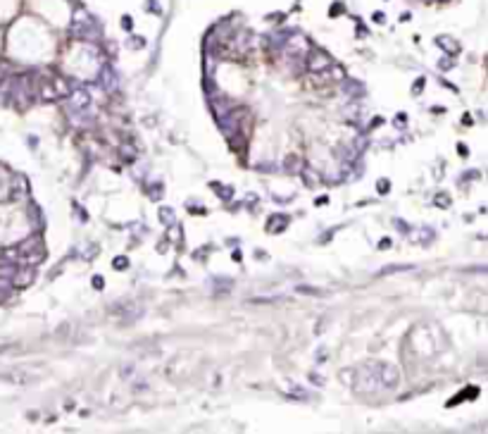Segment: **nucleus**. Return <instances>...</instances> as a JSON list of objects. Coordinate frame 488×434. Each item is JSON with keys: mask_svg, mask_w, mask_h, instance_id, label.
Listing matches in <instances>:
<instances>
[{"mask_svg": "<svg viewBox=\"0 0 488 434\" xmlns=\"http://www.w3.org/2000/svg\"><path fill=\"white\" fill-rule=\"evenodd\" d=\"M17 255L24 258L29 265H39V262H43V258H46V248H43L41 237H29L26 241H22L19 248H17Z\"/></svg>", "mask_w": 488, "mask_h": 434, "instance_id": "f257e3e1", "label": "nucleus"}, {"mask_svg": "<svg viewBox=\"0 0 488 434\" xmlns=\"http://www.w3.org/2000/svg\"><path fill=\"white\" fill-rule=\"evenodd\" d=\"M331 64H333V60L329 57V53H324V50H312V53H310V60H307V70L322 74V72L329 70Z\"/></svg>", "mask_w": 488, "mask_h": 434, "instance_id": "f03ea898", "label": "nucleus"}, {"mask_svg": "<svg viewBox=\"0 0 488 434\" xmlns=\"http://www.w3.org/2000/svg\"><path fill=\"white\" fill-rule=\"evenodd\" d=\"M69 108L71 110H77V112H84L88 110V105H91V95H88V91H84V88H74V91H69Z\"/></svg>", "mask_w": 488, "mask_h": 434, "instance_id": "7ed1b4c3", "label": "nucleus"}, {"mask_svg": "<svg viewBox=\"0 0 488 434\" xmlns=\"http://www.w3.org/2000/svg\"><path fill=\"white\" fill-rule=\"evenodd\" d=\"M377 375L384 387H398V382H400V370L395 365H381V370H377Z\"/></svg>", "mask_w": 488, "mask_h": 434, "instance_id": "20e7f679", "label": "nucleus"}, {"mask_svg": "<svg viewBox=\"0 0 488 434\" xmlns=\"http://www.w3.org/2000/svg\"><path fill=\"white\" fill-rule=\"evenodd\" d=\"M33 268H22V270H15V275L10 279V286H15V289H26V286H31L33 282Z\"/></svg>", "mask_w": 488, "mask_h": 434, "instance_id": "39448f33", "label": "nucleus"}, {"mask_svg": "<svg viewBox=\"0 0 488 434\" xmlns=\"http://www.w3.org/2000/svg\"><path fill=\"white\" fill-rule=\"evenodd\" d=\"M41 86V101H57V93H55V86H53V79H46L39 84Z\"/></svg>", "mask_w": 488, "mask_h": 434, "instance_id": "423d86ee", "label": "nucleus"}, {"mask_svg": "<svg viewBox=\"0 0 488 434\" xmlns=\"http://www.w3.org/2000/svg\"><path fill=\"white\" fill-rule=\"evenodd\" d=\"M10 196H12V201H19L22 196H26V182H24V177H15V179H12Z\"/></svg>", "mask_w": 488, "mask_h": 434, "instance_id": "0eeeda50", "label": "nucleus"}, {"mask_svg": "<svg viewBox=\"0 0 488 434\" xmlns=\"http://www.w3.org/2000/svg\"><path fill=\"white\" fill-rule=\"evenodd\" d=\"M3 379H8V382H12V384H31L33 382V375H29V372H12V375H3Z\"/></svg>", "mask_w": 488, "mask_h": 434, "instance_id": "6e6552de", "label": "nucleus"}, {"mask_svg": "<svg viewBox=\"0 0 488 434\" xmlns=\"http://www.w3.org/2000/svg\"><path fill=\"white\" fill-rule=\"evenodd\" d=\"M53 86H55L57 98H67V95H69V84H67L64 79H60V77H57V79H53Z\"/></svg>", "mask_w": 488, "mask_h": 434, "instance_id": "1a4fd4ad", "label": "nucleus"}, {"mask_svg": "<svg viewBox=\"0 0 488 434\" xmlns=\"http://www.w3.org/2000/svg\"><path fill=\"white\" fill-rule=\"evenodd\" d=\"M438 43H441V48H443V50H445V53H453V55H455L457 50H460V48H457V43H455V41H453V39H448V36H438Z\"/></svg>", "mask_w": 488, "mask_h": 434, "instance_id": "9d476101", "label": "nucleus"}, {"mask_svg": "<svg viewBox=\"0 0 488 434\" xmlns=\"http://www.w3.org/2000/svg\"><path fill=\"white\" fill-rule=\"evenodd\" d=\"M119 153H122L124 162H134V160H136V148H134V146H122Z\"/></svg>", "mask_w": 488, "mask_h": 434, "instance_id": "9b49d317", "label": "nucleus"}, {"mask_svg": "<svg viewBox=\"0 0 488 434\" xmlns=\"http://www.w3.org/2000/svg\"><path fill=\"white\" fill-rule=\"evenodd\" d=\"M286 170H291V172H298V170H303V165H300V158H295V155H288V158H286Z\"/></svg>", "mask_w": 488, "mask_h": 434, "instance_id": "f8f14e48", "label": "nucleus"}, {"mask_svg": "<svg viewBox=\"0 0 488 434\" xmlns=\"http://www.w3.org/2000/svg\"><path fill=\"white\" fill-rule=\"evenodd\" d=\"M15 265L12 262H5V265H0V277L3 279H12V275H15Z\"/></svg>", "mask_w": 488, "mask_h": 434, "instance_id": "ddd939ff", "label": "nucleus"}, {"mask_svg": "<svg viewBox=\"0 0 488 434\" xmlns=\"http://www.w3.org/2000/svg\"><path fill=\"white\" fill-rule=\"evenodd\" d=\"M298 291L307 296H322V289H312V286H298Z\"/></svg>", "mask_w": 488, "mask_h": 434, "instance_id": "4468645a", "label": "nucleus"}, {"mask_svg": "<svg viewBox=\"0 0 488 434\" xmlns=\"http://www.w3.org/2000/svg\"><path fill=\"white\" fill-rule=\"evenodd\" d=\"M303 174L307 177V184H317V182H319V174H315L312 170H303Z\"/></svg>", "mask_w": 488, "mask_h": 434, "instance_id": "2eb2a0df", "label": "nucleus"}, {"mask_svg": "<svg viewBox=\"0 0 488 434\" xmlns=\"http://www.w3.org/2000/svg\"><path fill=\"white\" fill-rule=\"evenodd\" d=\"M329 70H331V77H333V79H343V77H346V72L341 70V67H329Z\"/></svg>", "mask_w": 488, "mask_h": 434, "instance_id": "dca6fc26", "label": "nucleus"}, {"mask_svg": "<svg viewBox=\"0 0 488 434\" xmlns=\"http://www.w3.org/2000/svg\"><path fill=\"white\" fill-rule=\"evenodd\" d=\"M10 74V67H8V62H0V84L5 81V77Z\"/></svg>", "mask_w": 488, "mask_h": 434, "instance_id": "f3484780", "label": "nucleus"}, {"mask_svg": "<svg viewBox=\"0 0 488 434\" xmlns=\"http://www.w3.org/2000/svg\"><path fill=\"white\" fill-rule=\"evenodd\" d=\"M160 215H162V222H167V224H172V213H169V210H162V213H160Z\"/></svg>", "mask_w": 488, "mask_h": 434, "instance_id": "a211bd4d", "label": "nucleus"}, {"mask_svg": "<svg viewBox=\"0 0 488 434\" xmlns=\"http://www.w3.org/2000/svg\"><path fill=\"white\" fill-rule=\"evenodd\" d=\"M160 189H162V186H160V184H158V186H150V193H153V201H158V193H160Z\"/></svg>", "mask_w": 488, "mask_h": 434, "instance_id": "6ab92c4d", "label": "nucleus"}, {"mask_svg": "<svg viewBox=\"0 0 488 434\" xmlns=\"http://www.w3.org/2000/svg\"><path fill=\"white\" fill-rule=\"evenodd\" d=\"M126 265H129V262H126L124 258H117V260H115V268H126Z\"/></svg>", "mask_w": 488, "mask_h": 434, "instance_id": "aec40b11", "label": "nucleus"}]
</instances>
